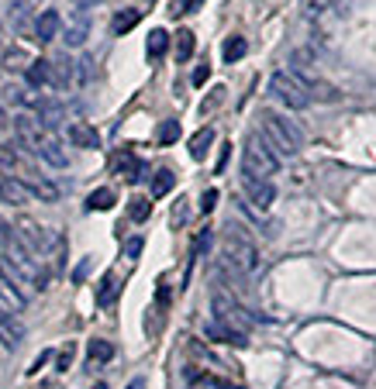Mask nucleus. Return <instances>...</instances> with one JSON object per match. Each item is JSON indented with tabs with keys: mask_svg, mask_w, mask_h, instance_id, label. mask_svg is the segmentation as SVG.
<instances>
[{
	"mask_svg": "<svg viewBox=\"0 0 376 389\" xmlns=\"http://www.w3.org/2000/svg\"><path fill=\"white\" fill-rule=\"evenodd\" d=\"M270 90H273V97L283 100L290 110H300V107H307V103H311L307 83H304L300 76H293V73H273Z\"/></svg>",
	"mask_w": 376,
	"mask_h": 389,
	"instance_id": "39448f33",
	"label": "nucleus"
},
{
	"mask_svg": "<svg viewBox=\"0 0 376 389\" xmlns=\"http://www.w3.org/2000/svg\"><path fill=\"white\" fill-rule=\"evenodd\" d=\"M207 245H211V231H204V234L197 238V245H193V255H200V252H204Z\"/></svg>",
	"mask_w": 376,
	"mask_h": 389,
	"instance_id": "a19ab883",
	"label": "nucleus"
},
{
	"mask_svg": "<svg viewBox=\"0 0 376 389\" xmlns=\"http://www.w3.org/2000/svg\"><path fill=\"white\" fill-rule=\"evenodd\" d=\"M28 190H31V196H38V200H45V203H56V200H59V187H52L49 180H31Z\"/></svg>",
	"mask_w": 376,
	"mask_h": 389,
	"instance_id": "bb28decb",
	"label": "nucleus"
},
{
	"mask_svg": "<svg viewBox=\"0 0 376 389\" xmlns=\"http://www.w3.org/2000/svg\"><path fill=\"white\" fill-rule=\"evenodd\" d=\"M128 214H131V221H145L152 214V200H131Z\"/></svg>",
	"mask_w": 376,
	"mask_h": 389,
	"instance_id": "7c9ffc66",
	"label": "nucleus"
},
{
	"mask_svg": "<svg viewBox=\"0 0 376 389\" xmlns=\"http://www.w3.org/2000/svg\"><path fill=\"white\" fill-rule=\"evenodd\" d=\"M87 358H90L94 365H107V362L114 358V345L104 341V338H94V341L87 345Z\"/></svg>",
	"mask_w": 376,
	"mask_h": 389,
	"instance_id": "4be33fe9",
	"label": "nucleus"
},
{
	"mask_svg": "<svg viewBox=\"0 0 376 389\" xmlns=\"http://www.w3.org/2000/svg\"><path fill=\"white\" fill-rule=\"evenodd\" d=\"M114 190H107V187H100V190H94V193L87 196V210H111L114 207Z\"/></svg>",
	"mask_w": 376,
	"mask_h": 389,
	"instance_id": "a878e982",
	"label": "nucleus"
},
{
	"mask_svg": "<svg viewBox=\"0 0 376 389\" xmlns=\"http://www.w3.org/2000/svg\"><path fill=\"white\" fill-rule=\"evenodd\" d=\"M145 52H149V59L152 62H159L166 52H170V35L163 31V28H156V31H149V42H145Z\"/></svg>",
	"mask_w": 376,
	"mask_h": 389,
	"instance_id": "412c9836",
	"label": "nucleus"
},
{
	"mask_svg": "<svg viewBox=\"0 0 376 389\" xmlns=\"http://www.w3.org/2000/svg\"><path fill=\"white\" fill-rule=\"evenodd\" d=\"M87 31H90V17H87V10H76V21L66 28V35H63V38H66V45H70V49H80V45L87 42Z\"/></svg>",
	"mask_w": 376,
	"mask_h": 389,
	"instance_id": "2eb2a0df",
	"label": "nucleus"
},
{
	"mask_svg": "<svg viewBox=\"0 0 376 389\" xmlns=\"http://www.w3.org/2000/svg\"><path fill=\"white\" fill-rule=\"evenodd\" d=\"M204 0H177V7H173V14H187V10H197Z\"/></svg>",
	"mask_w": 376,
	"mask_h": 389,
	"instance_id": "e433bc0d",
	"label": "nucleus"
},
{
	"mask_svg": "<svg viewBox=\"0 0 376 389\" xmlns=\"http://www.w3.org/2000/svg\"><path fill=\"white\" fill-rule=\"evenodd\" d=\"M128 389H145V379H131V383H128Z\"/></svg>",
	"mask_w": 376,
	"mask_h": 389,
	"instance_id": "a18cd8bd",
	"label": "nucleus"
},
{
	"mask_svg": "<svg viewBox=\"0 0 376 389\" xmlns=\"http://www.w3.org/2000/svg\"><path fill=\"white\" fill-rule=\"evenodd\" d=\"M180 138V121L177 117H166L163 124H159V131H156V141L159 145H173Z\"/></svg>",
	"mask_w": 376,
	"mask_h": 389,
	"instance_id": "c85d7f7f",
	"label": "nucleus"
},
{
	"mask_svg": "<svg viewBox=\"0 0 376 389\" xmlns=\"http://www.w3.org/2000/svg\"><path fill=\"white\" fill-rule=\"evenodd\" d=\"M14 162H17V155H14L10 148H3V152H0V166H3V169H14Z\"/></svg>",
	"mask_w": 376,
	"mask_h": 389,
	"instance_id": "ea45409f",
	"label": "nucleus"
},
{
	"mask_svg": "<svg viewBox=\"0 0 376 389\" xmlns=\"http://www.w3.org/2000/svg\"><path fill=\"white\" fill-rule=\"evenodd\" d=\"M173 187H177V176H173L170 169H159V173L152 176V196H156V200H159V196H166Z\"/></svg>",
	"mask_w": 376,
	"mask_h": 389,
	"instance_id": "cd10ccee",
	"label": "nucleus"
},
{
	"mask_svg": "<svg viewBox=\"0 0 376 389\" xmlns=\"http://www.w3.org/2000/svg\"><path fill=\"white\" fill-rule=\"evenodd\" d=\"M263 131H266V145H277L283 155H297L300 145H304V135L300 128L290 121V117H280L277 110H263Z\"/></svg>",
	"mask_w": 376,
	"mask_h": 389,
	"instance_id": "f03ea898",
	"label": "nucleus"
},
{
	"mask_svg": "<svg viewBox=\"0 0 376 389\" xmlns=\"http://www.w3.org/2000/svg\"><path fill=\"white\" fill-rule=\"evenodd\" d=\"M193 45H197V42H193V31H190V28H180V31H177V59H180V62H190Z\"/></svg>",
	"mask_w": 376,
	"mask_h": 389,
	"instance_id": "c756f323",
	"label": "nucleus"
},
{
	"mask_svg": "<svg viewBox=\"0 0 376 389\" xmlns=\"http://www.w3.org/2000/svg\"><path fill=\"white\" fill-rule=\"evenodd\" d=\"M73 352H76V348H73V341H70V345H66V348L59 352V358H56V362H59V365H56L59 372H66V369L73 365Z\"/></svg>",
	"mask_w": 376,
	"mask_h": 389,
	"instance_id": "473e14b6",
	"label": "nucleus"
},
{
	"mask_svg": "<svg viewBox=\"0 0 376 389\" xmlns=\"http://www.w3.org/2000/svg\"><path fill=\"white\" fill-rule=\"evenodd\" d=\"M204 334H207L211 341H221V345H235V348H245V345H249V338H245L242 331H235V327H228V324H221V320H211V324L204 327Z\"/></svg>",
	"mask_w": 376,
	"mask_h": 389,
	"instance_id": "6e6552de",
	"label": "nucleus"
},
{
	"mask_svg": "<svg viewBox=\"0 0 376 389\" xmlns=\"http://www.w3.org/2000/svg\"><path fill=\"white\" fill-rule=\"evenodd\" d=\"M24 303H28L24 290H17L10 279L0 276V310H3V313H17V310H24Z\"/></svg>",
	"mask_w": 376,
	"mask_h": 389,
	"instance_id": "9d476101",
	"label": "nucleus"
},
{
	"mask_svg": "<svg viewBox=\"0 0 376 389\" xmlns=\"http://www.w3.org/2000/svg\"><path fill=\"white\" fill-rule=\"evenodd\" d=\"M70 141L76 148H100V135H97V128H90V124H73L70 128Z\"/></svg>",
	"mask_w": 376,
	"mask_h": 389,
	"instance_id": "a211bd4d",
	"label": "nucleus"
},
{
	"mask_svg": "<svg viewBox=\"0 0 376 389\" xmlns=\"http://www.w3.org/2000/svg\"><path fill=\"white\" fill-rule=\"evenodd\" d=\"M0 200H3V203H10V207H21V203H28V200H31V190H28V183H21V180L7 176V180H0Z\"/></svg>",
	"mask_w": 376,
	"mask_h": 389,
	"instance_id": "9b49d317",
	"label": "nucleus"
},
{
	"mask_svg": "<svg viewBox=\"0 0 376 389\" xmlns=\"http://www.w3.org/2000/svg\"><path fill=\"white\" fill-rule=\"evenodd\" d=\"M142 248H145V241H142V238H128V241H124V255H128V259H138V255H142Z\"/></svg>",
	"mask_w": 376,
	"mask_h": 389,
	"instance_id": "f704fd0d",
	"label": "nucleus"
},
{
	"mask_svg": "<svg viewBox=\"0 0 376 389\" xmlns=\"http://www.w3.org/2000/svg\"><path fill=\"white\" fill-rule=\"evenodd\" d=\"M35 152H38V155L49 162V166H56V169H66V166H70V152H66V148H63L56 138H42Z\"/></svg>",
	"mask_w": 376,
	"mask_h": 389,
	"instance_id": "f8f14e48",
	"label": "nucleus"
},
{
	"mask_svg": "<svg viewBox=\"0 0 376 389\" xmlns=\"http://www.w3.org/2000/svg\"><path fill=\"white\" fill-rule=\"evenodd\" d=\"M245 52H249V42H245L242 35H231V38L221 45V55H224V62H238Z\"/></svg>",
	"mask_w": 376,
	"mask_h": 389,
	"instance_id": "b1692460",
	"label": "nucleus"
},
{
	"mask_svg": "<svg viewBox=\"0 0 376 389\" xmlns=\"http://www.w3.org/2000/svg\"><path fill=\"white\" fill-rule=\"evenodd\" d=\"M49 358H52V352H42V355H38V358H35V365H31V369H28V372H31V376H35V372H38V369H42V365H45V362H49Z\"/></svg>",
	"mask_w": 376,
	"mask_h": 389,
	"instance_id": "79ce46f5",
	"label": "nucleus"
},
{
	"mask_svg": "<svg viewBox=\"0 0 376 389\" xmlns=\"http://www.w3.org/2000/svg\"><path fill=\"white\" fill-rule=\"evenodd\" d=\"M35 110H38V124H45V128H56L66 114L63 103H52V100H35Z\"/></svg>",
	"mask_w": 376,
	"mask_h": 389,
	"instance_id": "aec40b11",
	"label": "nucleus"
},
{
	"mask_svg": "<svg viewBox=\"0 0 376 389\" xmlns=\"http://www.w3.org/2000/svg\"><path fill=\"white\" fill-rule=\"evenodd\" d=\"M17 135H21V141L24 145H31V148H38V141L45 138L42 135V124H38V117H17Z\"/></svg>",
	"mask_w": 376,
	"mask_h": 389,
	"instance_id": "f3484780",
	"label": "nucleus"
},
{
	"mask_svg": "<svg viewBox=\"0 0 376 389\" xmlns=\"http://www.w3.org/2000/svg\"><path fill=\"white\" fill-rule=\"evenodd\" d=\"M97 0H73V7H76V10H87V7H94Z\"/></svg>",
	"mask_w": 376,
	"mask_h": 389,
	"instance_id": "c03bdc74",
	"label": "nucleus"
},
{
	"mask_svg": "<svg viewBox=\"0 0 376 389\" xmlns=\"http://www.w3.org/2000/svg\"><path fill=\"white\" fill-rule=\"evenodd\" d=\"M10 238H14V234H10V224H7V221L0 217V245H7Z\"/></svg>",
	"mask_w": 376,
	"mask_h": 389,
	"instance_id": "37998d69",
	"label": "nucleus"
},
{
	"mask_svg": "<svg viewBox=\"0 0 376 389\" xmlns=\"http://www.w3.org/2000/svg\"><path fill=\"white\" fill-rule=\"evenodd\" d=\"M24 14H28V0H17L14 7H10V24L21 31L24 28Z\"/></svg>",
	"mask_w": 376,
	"mask_h": 389,
	"instance_id": "2f4dec72",
	"label": "nucleus"
},
{
	"mask_svg": "<svg viewBox=\"0 0 376 389\" xmlns=\"http://www.w3.org/2000/svg\"><path fill=\"white\" fill-rule=\"evenodd\" d=\"M277 155H273V148L259 138V135H249V141H245V148H242V173L249 176V180H270L273 173H277Z\"/></svg>",
	"mask_w": 376,
	"mask_h": 389,
	"instance_id": "7ed1b4c3",
	"label": "nucleus"
},
{
	"mask_svg": "<svg viewBox=\"0 0 376 389\" xmlns=\"http://www.w3.org/2000/svg\"><path fill=\"white\" fill-rule=\"evenodd\" d=\"M52 66V83L59 87V90H70L73 87V69H76V62L73 59H56V62H49Z\"/></svg>",
	"mask_w": 376,
	"mask_h": 389,
	"instance_id": "6ab92c4d",
	"label": "nucleus"
},
{
	"mask_svg": "<svg viewBox=\"0 0 376 389\" xmlns=\"http://www.w3.org/2000/svg\"><path fill=\"white\" fill-rule=\"evenodd\" d=\"M21 341H24L21 320H14V313H0V345L3 348H17Z\"/></svg>",
	"mask_w": 376,
	"mask_h": 389,
	"instance_id": "ddd939ff",
	"label": "nucleus"
},
{
	"mask_svg": "<svg viewBox=\"0 0 376 389\" xmlns=\"http://www.w3.org/2000/svg\"><path fill=\"white\" fill-rule=\"evenodd\" d=\"M3 66H7V69H21V66H24V52L10 49V52L3 55Z\"/></svg>",
	"mask_w": 376,
	"mask_h": 389,
	"instance_id": "72a5a7b5",
	"label": "nucleus"
},
{
	"mask_svg": "<svg viewBox=\"0 0 376 389\" xmlns=\"http://www.w3.org/2000/svg\"><path fill=\"white\" fill-rule=\"evenodd\" d=\"M242 187H245V196H249V200H252L259 210L273 207L277 190H273V183H270V180H249V176H242Z\"/></svg>",
	"mask_w": 376,
	"mask_h": 389,
	"instance_id": "0eeeda50",
	"label": "nucleus"
},
{
	"mask_svg": "<svg viewBox=\"0 0 376 389\" xmlns=\"http://www.w3.org/2000/svg\"><path fill=\"white\" fill-rule=\"evenodd\" d=\"M221 266H228L235 276H252V273L259 269L256 241H252L238 224H231V227L224 231V262H221Z\"/></svg>",
	"mask_w": 376,
	"mask_h": 389,
	"instance_id": "f257e3e1",
	"label": "nucleus"
},
{
	"mask_svg": "<svg viewBox=\"0 0 376 389\" xmlns=\"http://www.w3.org/2000/svg\"><path fill=\"white\" fill-rule=\"evenodd\" d=\"M117 290H121L117 276H114V273H107V276L100 279V290H97V306H111V303L117 300Z\"/></svg>",
	"mask_w": 376,
	"mask_h": 389,
	"instance_id": "5701e85b",
	"label": "nucleus"
},
{
	"mask_svg": "<svg viewBox=\"0 0 376 389\" xmlns=\"http://www.w3.org/2000/svg\"><path fill=\"white\" fill-rule=\"evenodd\" d=\"M0 124H3V110H0Z\"/></svg>",
	"mask_w": 376,
	"mask_h": 389,
	"instance_id": "de8ad7c7",
	"label": "nucleus"
},
{
	"mask_svg": "<svg viewBox=\"0 0 376 389\" xmlns=\"http://www.w3.org/2000/svg\"><path fill=\"white\" fill-rule=\"evenodd\" d=\"M211 141H214V131H211V128H200V131L190 138V155H193V159H204L207 148H211Z\"/></svg>",
	"mask_w": 376,
	"mask_h": 389,
	"instance_id": "393cba45",
	"label": "nucleus"
},
{
	"mask_svg": "<svg viewBox=\"0 0 376 389\" xmlns=\"http://www.w3.org/2000/svg\"><path fill=\"white\" fill-rule=\"evenodd\" d=\"M214 203H218V190H207L204 200H200V210H204V214H211V210H214Z\"/></svg>",
	"mask_w": 376,
	"mask_h": 389,
	"instance_id": "4c0bfd02",
	"label": "nucleus"
},
{
	"mask_svg": "<svg viewBox=\"0 0 376 389\" xmlns=\"http://www.w3.org/2000/svg\"><path fill=\"white\" fill-rule=\"evenodd\" d=\"M90 389H107V386H104V383H97V386H90Z\"/></svg>",
	"mask_w": 376,
	"mask_h": 389,
	"instance_id": "49530a36",
	"label": "nucleus"
},
{
	"mask_svg": "<svg viewBox=\"0 0 376 389\" xmlns=\"http://www.w3.org/2000/svg\"><path fill=\"white\" fill-rule=\"evenodd\" d=\"M90 273V259H83L80 266H76V273H73V283H83V276Z\"/></svg>",
	"mask_w": 376,
	"mask_h": 389,
	"instance_id": "58836bf2",
	"label": "nucleus"
},
{
	"mask_svg": "<svg viewBox=\"0 0 376 389\" xmlns=\"http://www.w3.org/2000/svg\"><path fill=\"white\" fill-rule=\"evenodd\" d=\"M211 303H214V320H221V324H228V327H235V331H242V334L252 331L256 317H252V313H249V310H245L228 290H214Z\"/></svg>",
	"mask_w": 376,
	"mask_h": 389,
	"instance_id": "20e7f679",
	"label": "nucleus"
},
{
	"mask_svg": "<svg viewBox=\"0 0 376 389\" xmlns=\"http://www.w3.org/2000/svg\"><path fill=\"white\" fill-rule=\"evenodd\" d=\"M207 80H211V66H197L193 69V87H204Z\"/></svg>",
	"mask_w": 376,
	"mask_h": 389,
	"instance_id": "c9c22d12",
	"label": "nucleus"
},
{
	"mask_svg": "<svg viewBox=\"0 0 376 389\" xmlns=\"http://www.w3.org/2000/svg\"><path fill=\"white\" fill-rule=\"evenodd\" d=\"M59 28H63L59 10H42V14L35 17V38H38L42 45H49V42L59 35Z\"/></svg>",
	"mask_w": 376,
	"mask_h": 389,
	"instance_id": "1a4fd4ad",
	"label": "nucleus"
},
{
	"mask_svg": "<svg viewBox=\"0 0 376 389\" xmlns=\"http://www.w3.org/2000/svg\"><path fill=\"white\" fill-rule=\"evenodd\" d=\"M111 166H114V169H117L128 183H142V180H145V173H149V166H145L135 152H117Z\"/></svg>",
	"mask_w": 376,
	"mask_h": 389,
	"instance_id": "423d86ee",
	"label": "nucleus"
},
{
	"mask_svg": "<svg viewBox=\"0 0 376 389\" xmlns=\"http://www.w3.org/2000/svg\"><path fill=\"white\" fill-rule=\"evenodd\" d=\"M138 21H142V10L138 7H124V10H117L111 17V35H128Z\"/></svg>",
	"mask_w": 376,
	"mask_h": 389,
	"instance_id": "dca6fc26",
	"label": "nucleus"
},
{
	"mask_svg": "<svg viewBox=\"0 0 376 389\" xmlns=\"http://www.w3.org/2000/svg\"><path fill=\"white\" fill-rule=\"evenodd\" d=\"M24 80H28L31 90H42V87L52 83V66H49L45 59H31V66L24 69Z\"/></svg>",
	"mask_w": 376,
	"mask_h": 389,
	"instance_id": "4468645a",
	"label": "nucleus"
}]
</instances>
